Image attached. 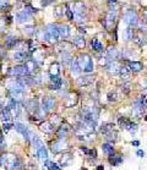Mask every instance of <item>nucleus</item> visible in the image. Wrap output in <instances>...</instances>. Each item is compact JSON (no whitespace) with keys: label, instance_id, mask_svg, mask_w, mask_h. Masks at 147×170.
<instances>
[{"label":"nucleus","instance_id":"obj_20","mask_svg":"<svg viewBox=\"0 0 147 170\" xmlns=\"http://www.w3.org/2000/svg\"><path fill=\"white\" fill-rule=\"evenodd\" d=\"M17 44H18L17 38H15V37H9V38L6 39V42H5V47L7 49H13Z\"/></svg>","mask_w":147,"mask_h":170},{"label":"nucleus","instance_id":"obj_32","mask_svg":"<svg viewBox=\"0 0 147 170\" xmlns=\"http://www.w3.org/2000/svg\"><path fill=\"white\" fill-rule=\"evenodd\" d=\"M126 130H127L129 132H131V134H135L136 130H137V125L130 121V122H129V125H127V127H126Z\"/></svg>","mask_w":147,"mask_h":170},{"label":"nucleus","instance_id":"obj_39","mask_svg":"<svg viewBox=\"0 0 147 170\" xmlns=\"http://www.w3.org/2000/svg\"><path fill=\"white\" fill-rule=\"evenodd\" d=\"M61 60H63L64 64L69 62V61H70V54H69V53H64V54H63V59H61Z\"/></svg>","mask_w":147,"mask_h":170},{"label":"nucleus","instance_id":"obj_1","mask_svg":"<svg viewBox=\"0 0 147 170\" xmlns=\"http://www.w3.org/2000/svg\"><path fill=\"white\" fill-rule=\"evenodd\" d=\"M77 62H79V65L81 67V70H84L85 72H92L93 71V61H92V59L88 54H82L80 55L79 60H77Z\"/></svg>","mask_w":147,"mask_h":170},{"label":"nucleus","instance_id":"obj_31","mask_svg":"<svg viewBox=\"0 0 147 170\" xmlns=\"http://www.w3.org/2000/svg\"><path fill=\"white\" fill-rule=\"evenodd\" d=\"M59 72H60L59 65L58 64H53V65L50 66V75H59Z\"/></svg>","mask_w":147,"mask_h":170},{"label":"nucleus","instance_id":"obj_29","mask_svg":"<svg viewBox=\"0 0 147 170\" xmlns=\"http://www.w3.org/2000/svg\"><path fill=\"white\" fill-rule=\"evenodd\" d=\"M125 38H126V40H131L134 38V30H132V27H129L125 31Z\"/></svg>","mask_w":147,"mask_h":170},{"label":"nucleus","instance_id":"obj_50","mask_svg":"<svg viewBox=\"0 0 147 170\" xmlns=\"http://www.w3.org/2000/svg\"><path fill=\"white\" fill-rule=\"evenodd\" d=\"M0 167H3V158L0 157Z\"/></svg>","mask_w":147,"mask_h":170},{"label":"nucleus","instance_id":"obj_9","mask_svg":"<svg viewBox=\"0 0 147 170\" xmlns=\"http://www.w3.org/2000/svg\"><path fill=\"white\" fill-rule=\"evenodd\" d=\"M80 86H88V85H92L94 82V76L92 75H86V76H82L80 77L79 80H77Z\"/></svg>","mask_w":147,"mask_h":170},{"label":"nucleus","instance_id":"obj_45","mask_svg":"<svg viewBox=\"0 0 147 170\" xmlns=\"http://www.w3.org/2000/svg\"><path fill=\"white\" fill-rule=\"evenodd\" d=\"M81 151H82V152H85L86 154H88V152H90V151L87 148H85V147H81Z\"/></svg>","mask_w":147,"mask_h":170},{"label":"nucleus","instance_id":"obj_35","mask_svg":"<svg viewBox=\"0 0 147 170\" xmlns=\"http://www.w3.org/2000/svg\"><path fill=\"white\" fill-rule=\"evenodd\" d=\"M36 47H37V42L34 39H31L28 42V49L31 50V52H33V50H36Z\"/></svg>","mask_w":147,"mask_h":170},{"label":"nucleus","instance_id":"obj_36","mask_svg":"<svg viewBox=\"0 0 147 170\" xmlns=\"http://www.w3.org/2000/svg\"><path fill=\"white\" fill-rule=\"evenodd\" d=\"M108 100L109 102H115L117 100V93L115 92H110V93L108 94Z\"/></svg>","mask_w":147,"mask_h":170},{"label":"nucleus","instance_id":"obj_10","mask_svg":"<svg viewBox=\"0 0 147 170\" xmlns=\"http://www.w3.org/2000/svg\"><path fill=\"white\" fill-rule=\"evenodd\" d=\"M65 148H66V143L64 142V140H59V141H57V142H54L53 147H52V149H53L54 153L63 152V151L65 149Z\"/></svg>","mask_w":147,"mask_h":170},{"label":"nucleus","instance_id":"obj_51","mask_svg":"<svg viewBox=\"0 0 147 170\" xmlns=\"http://www.w3.org/2000/svg\"><path fill=\"white\" fill-rule=\"evenodd\" d=\"M3 109H4V108L1 107V104H0V114H1V112H3Z\"/></svg>","mask_w":147,"mask_h":170},{"label":"nucleus","instance_id":"obj_49","mask_svg":"<svg viewBox=\"0 0 147 170\" xmlns=\"http://www.w3.org/2000/svg\"><path fill=\"white\" fill-rule=\"evenodd\" d=\"M109 4H117V0H109Z\"/></svg>","mask_w":147,"mask_h":170},{"label":"nucleus","instance_id":"obj_17","mask_svg":"<svg viewBox=\"0 0 147 170\" xmlns=\"http://www.w3.org/2000/svg\"><path fill=\"white\" fill-rule=\"evenodd\" d=\"M24 65L27 67V70H28L31 73L37 70V62L34 61V59H28V60H26L24 62Z\"/></svg>","mask_w":147,"mask_h":170},{"label":"nucleus","instance_id":"obj_12","mask_svg":"<svg viewBox=\"0 0 147 170\" xmlns=\"http://www.w3.org/2000/svg\"><path fill=\"white\" fill-rule=\"evenodd\" d=\"M69 131H70V126H69L67 124H63V125L59 127V130H58V137H59V140H64V138H65Z\"/></svg>","mask_w":147,"mask_h":170},{"label":"nucleus","instance_id":"obj_3","mask_svg":"<svg viewBox=\"0 0 147 170\" xmlns=\"http://www.w3.org/2000/svg\"><path fill=\"white\" fill-rule=\"evenodd\" d=\"M124 21H125V24L129 27H135L139 24V16H137V13L135 11L130 10L124 15Z\"/></svg>","mask_w":147,"mask_h":170},{"label":"nucleus","instance_id":"obj_13","mask_svg":"<svg viewBox=\"0 0 147 170\" xmlns=\"http://www.w3.org/2000/svg\"><path fill=\"white\" fill-rule=\"evenodd\" d=\"M119 73H120V77L124 81H129L131 76V70L126 66H120V70H119Z\"/></svg>","mask_w":147,"mask_h":170},{"label":"nucleus","instance_id":"obj_15","mask_svg":"<svg viewBox=\"0 0 147 170\" xmlns=\"http://www.w3.org/2000/svg\"><path fill=\"white\" fill-rule=\"evenodd\" d=\"M127 67L130 69L131 71H135V72H139L144 69L142 64L139 61H127Z\"/></svg>","mask_w":147,"mask_h":170},{"label":"nucleus","instance_id":"obj_8","mask_svg":"<svg viewBox=\"0 0 147 170\" xmlns=\"http://www.w3.org/2000/svg\"><path fill=\"white\" fill-rule=\"evenodd\" d=\"M119 70H120V65H119V62H117L115 60L109 62L107 65V71L110 75H117V73H119Z\"/></svg>","mask_w":147,"mask_h":170},{"label":"nucleus","instance_id":"obj_24","mask_svg":"<svg viewBox=\"0 0 147 170\" xmlns=\"http://www.w3.org/2000/svg\"><path fill=\"white\" fill-rule=\"evenodd\" d=\"M114 130V124H110V122H108V124H104V125H102V128H100V131L103 132V134H109L110 131H113Z\"/></svg>","mask_w":147,"mask_h":170},{"label":"nucleus","instance_id":"obj_43","mask_svg":"<svg viewBox=\"0 0 147 170\" xmlns=\"http://www.w3.org/2000/svg\"><path fill=\"white\" fill-rule=\"evenodd\" d=\"M136 154L137 155H139V157H144V155H145V153H144V151H141V149H139V151H137V152H136Z\"/></svg>","mask_w":147,"mask_h":170},{"label":"nucleus","instance_id":"obj_11","mask_svg":"<svg viewBox=\"0 0 147 170\" xmlns=\"http://www.w3.org/2000/svg\"><path fill=\"white\" fill-rule=\"evenodd\" d=\"M107 55H108V58L110 59V60H118V59L120 58L121 53L119 52V50H118L117 48L110 47V48L107 50Z\"/></svg>","mask_w":147,"mask_h":170},{"label":"nucleus","instance_id":"obj_30","mask_svg":"<svg viewBox=\"0 0 147 170\" xmlns=\"http://www.w3.org/2000/svg\"><path fill=\"white\" fill-rule=\"evenodd\" d=\"M118 121H119V125H120L121 128H126L127 125H129V122H130L126 118H121V116L119 118V120H118Z\"/></svg>","mask_w":147,"mask_h":170},{"label":"nucleus","instance_id":"obj_28","mask_svg":"<svg viewBox=\"0 0 147 170\" xmlns=\"http://www.w3.org/2000/svg\"><path fill=\"white\" fill-rule=\"evenodd\" d=\"M71 70H72L74 73H80L81 72V67L79 65V62H77V60L71 61Z\"/></svg>","mask_w":147,"mask_h":170},{"label":"nucleus","instance_id":"obj_7","mask_svg":"<svg viewBox=\"0 0 147 170\" xmlns=\"http://www.w3.org/2000/svg\"><path fill=\"white\" fill-rule=\"evenodd\" d=\"M30 59V55L28 53H26L25 50H18L13 54V60L15 61H18V62H25L26 60H28Z\"/></svg>","mask_w":147,"mask_h":170},{"label":"nucleus","instance_id":"obj_14","mask_svg":"<svg viewBox=\"0 0 147 170\" xmlns=\"http://www.w3.org/2000/svg\"><path fill=\"white\" fill-rule=\"evenodd\" d=\"M16 20H17V22H27L28 20H31V15L26 10L20 11L16 15Z\"/></svg>","mask_w":147,"mask_h":170},{"label":"nucleus","instance_id":"obj_21","mask_svg":"<svg viewBox=\"0 0 147 170\" xmlns=\"http://www.w3.org/2000/svg\"><path fill=\"white\" fill-rule=\"evenodd\" d=\"M102 149H103V152L107 154V155H109V157H113L114 155V147H113V144H110V143H104L103 146H102Z\"/></svg>","mask_w":147,"mask_h":170},{"label":"nucleus","instance_id":"obj_16","mask_svg":"<svg viewBox=\"0 0 147 170\" xmlns=\"http://www.w3.org/2000/svg\"><path fill=\"white\" fill-rule=\"evenodd\" d=\"M74 13H79V15H86V6L84 5L82 1H77L75 3V10Z\"/></svg>","mask_w":147,"mask_h":170},{"label":"nucleus","instance_id":"obj_54","mask_svg":"<svg viewBox=\"0 0 147 170\" xmlns=\"http://www.w3.org/2000/svg\"><path fill=\"white\" fill-rule=\"evenodd\" d=\"M146 20H147V12H146Z\"/></svg>","mask_w":147,"mask_h":170},{"label":"nucleus","instance_id":"obj_27","mask_svg":"<svg viewBox=\"0 0 147 170\" xmlns=\"http://www.w3.org/2000/svg\"><path fill=\"white\" fill-rule=\"evenodd\" d=\"M92 48H93V50H96V52H102L103 45L98 39H94L93 42H92Z\"/></svg>","mask_w":147,"mask_h":170},{"label":"nucleus","instance_id":"obj_34","mask_svg":"<svg viewBox=\"0 0 147 170\" xmlns=\"http://www.w3.org/2000/svg\"><path fill=\"white\" fill-rule=\"evenodd\" d=\"M12 126H13V125H12L11 122H9V121H7V122H4V125H3V131H4V132L10 131Z\"/></svg>","mask_w":147,"mask_h":170},{"label":"nucleus","instance_id":"obj_55","mask_svg":"<svg viewBox=\"0 0 147 170\" xmlns=\"http://www.w3.org/2000/svg\"><path fill=\"white\" fill-rule=\"evenodd\" d=\"M0 134H1V131H0Z\"/></svg>","mask_w":147,"mask_h":170},{"label":"nucleus","instance_id":"obj_22","mask_svg":"<svg viewBox=\"0 0 147 170\" xmlns=\"http://www.w3.org/2000/svg\"><path fill=\"white\" fill-rule=\"evenodd\" d=\"M58 30H59V36L61 38H67L70 36V31H69L67 26H58Z\"/></svg>","mask_w":147,"mask_h":170},{"label":"nucleus","instance_id":"obj_53","mask_svg":"<svg viewBox=\"0 0 147 170\" xmlns=\"http://www.w3.org/2000/svg\"><path fill=\"white\" fill-rule=\"evenodd\" d=\"M145 120H146V121H147V115H146V118H145Z\"/></svg>","mask_w":147,"mask_h":170},{"label":"nucleus","instance_id":"obj_41","mask_svg":"<svg viewBox=\"0 0 147 170\" xmlns=\"http://www.w3.org/2000/svg\"><path fill=\"white\" fill-rule=\"evenodd\" d=\"M66 16H67V18H69L70 21L74 20V12H72L71 10H66Z\"/></svg>","mask_w":147,"mask_h":170},{"label":"nucleus","instance_id":"obj_4","mask_svg":"<svg viewBox=\"0 0 147 170\" xmlns=\"http://www.w3.org/2000/svg\"><path fill=\"white\" fill-rule=\"evenodd\" d=\"M15 128H16V131H17V132H20V134H21L22 136H24L27 141L33 140V137L36 136V135L32 134V132H31L25 125H22L21 122H16V124H15Z\"/></svg>","mask_w":147,"mask_h":170},{"label":"nucleus","instance_id":"obj_44","mask_svg":"<svg viewBox=\"0 0 147 170\" xmlns=\"http://www.w3.org/2000/svg\"><path fill=\"white\" fill-rule=\"evenodd\" d=\"M124 91H125V93H129V83L124 86Z\"/></svg>","mask_w":147,"mask_h":170},{"label":"nucleus","instance_id":"obj_48","mask_svg":"<svg viewBox=\"0 0 147 170\" xmlns=\"http://www.w3.org/2000/svg\"><path fill=\"white\" fill-rule=\"evenodd\" d=\"M97 170H104V167H103V165H98Z\"/></svg>","mask_w":147,"mask_h":170},{"label":"nucleus","instance_id":"obj_47","mask_svg":"<svg viewBox=\"0 0 147 170\" xmlns=\"http://www.w3.org/2000/svg\"><path fill=\"white\" fill-rule=\"evenodd\" d=\"M79 31H80V33H86V30H85V28H82V27H80Z\"/></svg>","mask_w":147,"mask_h":170},{"label":"nucleus","instance_id":"obj_2","mask_svg":"<svg viewBox=\"0 0 147 170\" xmlns=\"http://www.w3.org/2000/svg\"><path fill=\"white\" fill-rule=\"evenodd\" d=\"M45 38L50 43H58L60 36H59V30L57 25H49L47 27V30H45Z\"/></svg>","mask_w":147,"mask_h":170},{"label":"nucleus","instance_id":"obj_5","mask_svg":"<svg viewBox=\"0 0 147 170\" xmlns=\"http://www.w3.org/2000/svg\"><path fill=\"white\" fill-rule=\"evenodd\" d=\"M115 24H117V13H113V12H110L109 15L105 17V20L103 21V26L105 27V30H108V31H113Z\"/></svg>","mask_w":147,"mask_h":170},{"label":"nucleus","instance_id":"obj_33","mask_svg":"<svg viewBox=\"0 0 147 170\" xmlns=\"http://www.w3.org/2000/svg\"><path fill=\"white\" fill-rule=\"evenodd\" d=\"M109 162L113 165H119L120 163H123V158L121 157H113V158L109 159Z\"/></svg>","mask_w":147,"mask_h":170},{"label":"nucleus","instance_id":"obj_37","mask_svg":"<svg viewBox=\"0 0 147 170\" xmlns=\"http://www.w3.org/2000/svg\"><path fill=\"white\" fill-rule=\"evenodd\" d=\"M137 25L140 26V31L147 32V22H144V21H142V22H140V21H139V24H137Z\"/></svg>","mask_w":147,"mask_h":170},{"label":"nucleus","instance_id":"obj_46","mask_svg":"<svg viewBox=\"0 0 147 170\" xmlns=\"http://www.w3.org/2000/svg\"><path fill=\"white\" fill-rule=\"evenodd\" d=\"M132 146H135V147L140 146V142H139V141H134V142H132Z\"/></svg>","mask_w":147,"mask_h":170},{"label":"nucleus","instance_id":"obj_52","mask_svg":"<svg viewBox=\"0 0 147 170\" xmlns=\"http://www.w3.org/2000/svg\"><path fill=\"white\" fill-rule=\"evenodd\" d=\"M20 1H22V3H24V1H27V0H20Z\"/></svg>","mask_w":147,"mask_h":170},{"label":"nucleus","instance_id":"obj_23","mask_svg":"<svg viewBox=\"0 0 147 170\" xmlns=\"http://www.w3.org/2000/svg\"><path fill=\"white\" fill-rule=\"evenodd\" d=\"M11 9V5L9 4L7 0H0V11L3 12H6Z\"/></svg>","mask_w":147,"mask_h":170},{"label":"nucleus","instance_id":"obj_6","mask_svg":"<svg viewBox=\"0 0 147 170\" xmlns=\"http://www.w3.org/2000/svg\"><path fill=\"white\" fill-rule=\"evenodd\" d=\"M54 108H55V100H54V98H52V97H45L43 99V109L47 113H49V112H52Z\"/></svg>","mask_w":147,"mask_h":170},{"label":"nucleus","instance_id":"obj_40","mask_svg":"<svg viewBox=\"0 0 147 170\" xmlns=\"http://www.w3.org/2000/svg\"><path fill=\"white\" fill-rule=\"evenodd\" d=\"M6 147V143H5V141H4V137H3V135L0 134V151L1 149H4Z\"/></svg>","mask_w":147,"mask_h":170},{"label":"nucleus","instance_id":"obj_25","mask_svg":"<svg viewBox=\"0 0 147 170\" xmlns=\"http://www.w3.org/2000/svg\"><path fill=\"white\" fill-rule=\"evenodd\" d=\"M75 45L79 49H84L85 45H86V40H85L84 37H77V38L75 39Z\"/></svg>","mask_w":147,"mask_h":170},{"label":"nucleus","instance_id":"obj_26","mask_svg":"<svg viewBox=\"0 0 147 170\" xmlns=\"http://www.w3.org/2000/svg\"><path fill=\"white\" fill-rule=\"evenodd\" d=\"M45 167H47L48 170H61L60 168H59V165L57 163L54 162H50V160H45Z\"/></svg>","mask_w":147,"mask_h":170},{"label":"nucleus","instance_id":"obj_19","mask_svg":"<svg viewBox=\"0 0 147 170\" xmlns=\"http://www.w3.org/2000/svg\"><path fill=\"white\" fill-rule=\"evenodd\" d=\"M40 130L43 132H47V134H50V132L54 131V125L49 121H44V122L40 124Z\"/></svg>","mask_w":147,"mask_h":170},{"label":"nucleus","instance_id":"obj_18","mask_svg":"<svg viewBox=\"0 0 147 170\" xmlns=\"http://www.w3.org/2000/svg\"><path fill=\"white\" fill-rule=\"evenodd\" d=\"M1 120L4 121V122H7V121H10L11 120V118H12V115H11V110L9 109L7 107H5L3 109V112H1Z\"/></svg>","mask_w":147,"mask_h":170},{"label":"nucleus","instance_id":"obj_42","mask_svg":"<svg viewBox=\"0 0 147 170\" xmlns=\"http://www.w3.org/2000/svg\"><path fill=\"white\" fill-rule=\"evenodd\" d=\"M88 154L93 155V158H96V157H97V152H96V149H91L90 152H88Z\"/></svg>","mask_w":147,"mask_h":170},{"label":"nucleus","instance_id":"obj_38","mask_svg":"<svg viewBox=\"0 0 147 170\" xmlns=\"http://www.w3.org/2000/svg\"><path fill=\"white\" fill-rule=\"evenodd\" d=\"M25 10L30 13V15H32V13H36L37 12V9H34V7H32V6H30V5H27L26 7H25Z\"/></svg>","mask_w":147,"mask_h":170}]
</instances>
